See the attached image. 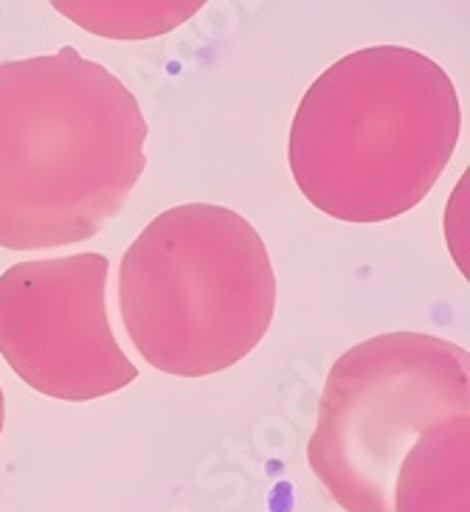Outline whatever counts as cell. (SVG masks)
I'll use <instances>...</instances> for the list:
<instances>
[{
    "label": "cell",
    "mask_w": 470,
    "mask_h": 512,
    "mask_svg": "<svg viewBox=\"0 0 470 512\" xmlns=\"http://www.w3.org/2000/svg\"><path fill=\"white\" fill-rule=\"evenodd\" d=\"M147 136L130 88L74 46L0 62V248L93 240L144 175Z\"/></svg>",
    "instance_id": "obj_1"
},
{
    "label": "cell",
    "mask_w": 470,
    "mask_h": 512,
    "mask_svg": "<svg viewBox=\"0 0 470 512\" xmlns=\"http://www.w3.org/2000/svg\"><path fill=\"white\" fill-rule=\"evenodd\" d=\"M462 133L454 79L406 46L358 48L307 88L288 164L310 206L341 223L409 214L440 181Z\"/></svg>",
    "instance_id": "obj_2"
},
{
    "label": "cell",
    "mask_w": 470,
    "mask_h": 512,
    "mask_svg": "<svg viewBox=\"0 0 470 512\" xmlns=\"http://www.w3.org/2000/svg\"><path fill=\"white\" fill-rule=\"evenodd\" d=\"M119 310L152 369L217 375L248 358L271 330V254L257 228L226 206L161 211L124 251Z\"/></svg>",
    "instance_id": "obj_3"
},
{
    "label": "cell",
    "mask_w": 470,
    "mask_h": 512,
    "mask_svg": "<svg viewBox=\"0 0 470 512\" xmlns=\"http://www.w3.org/2000/svg\"><path fill=\"white\" fill-rule=\"evenodd\" d=\"M470 355L425 332H386L333 363L307 462L347 512H392L397 465L428 428L465 417Z\"/></svg>",
    "instance_id": "obj_4"
},
{
    "label": "cell",
    "mask_w": 470,
    "mask_h": 512,
    "mask_svg": "<svg viewBox=\"0 0 470 512\" xmlns=\"http://www.w3.org/2000/svg\"><path fill=\"white\" fill-rule=\"evenodd\" d=\"M105 254L29 259L0 273V355L34 392L88 403L138 377L110 330Z\"/></svg>",
    "instance_id": "obj_5"
},
{
    "label": "cell",
    "mask_w": 470,
    "mask_h": 512,
    "mask_svg": "<svg viewBox=\"0 0 470 512\" xmlns=\"http://www.w3.org/2000/svg\"><path fill=\"white\" fill-rule=\"evenodd\" d=\"M470 420L428 428L397 465L392 512H468Z\"/></svg>",
    "instance_id": "obj_6"
},
{
    "label": "cell",
    "mask_w": 470,
    "mask_h": 512,
    "mask_svg": "<svg viewBox=\"0 0 470 512\" xmlns=\"http://www.w3.org/2000/svg\"><path fill=\"white\" fill-rule=\"evenodd\" d=\"M200 3L192 6H144V3H122V6H65L57 3V12L76 20L85 31L107 34L110 26H127L122 37H150L175 29L181 20L192 17Z\"/></svg>",
    "instance_id": "obj_7"
},
{
    "label": "cell",
    "mask_w": 470,
    "mask_h": 512,
    "mask_svg": "<svg viewBox=\"0 0 470 512\" xmlns=\"http://www.w3.org/2000/svg\"><path fill=\"white\" fill-rule=\"evenodd\" d=\"M3 425H6V397H3V386H0V434H3Z\"/></svg>",
    "instance_id": "obj_8"
}]
</instances>
